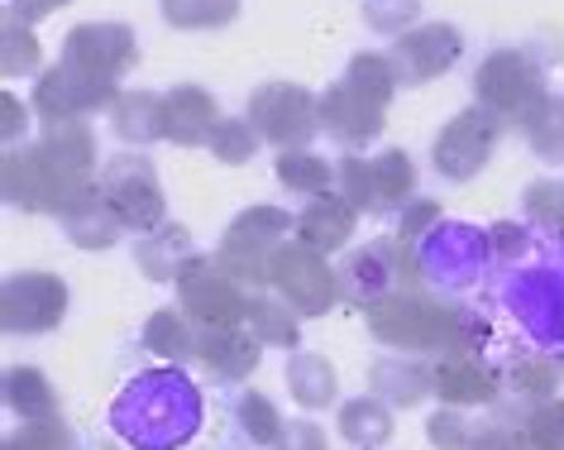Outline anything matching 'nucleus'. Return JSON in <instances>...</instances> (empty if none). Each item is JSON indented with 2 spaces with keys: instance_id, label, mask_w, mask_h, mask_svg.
<instances>
[{
  "instance_id": "2",
  "label": "nucleus",
  "mask_w": 564,
  "mask_h": 450,
  "mask_svg": "<svg viewBox=\"0 0 564 450\" xmlns=\"http://www.w3.org/2000/svg\"><path fill=\"white\" fill-rule=\"evenodd\" d=\"M206 427V393L177 364L124 378L106 407V431L124 450H187Z\"/></svg>"
},
{
  "instance_id": "3",
  "label": "nucleus",
  "mask_w": 564,
  "mask_h": 450,
  "mask_svg": "<svg viewBox=\"0 0 564 450\" xmlns=\"http://www.w3.org/2000/svg\"><path fill=\"white\" fill-rule=\"evenodd\" d=\"M492 264V231L469 221H441L416 240L421 278L445 298H474Z\"/></svg>"
},
{
  "instance_id": "1",
  "label": "nucleus",
  "mask_w": 564,
  "mask_h": 450,
  "mask_svg": "<svg viewBox=\"0 0 564 450\" xmlns=\"http://www.w3.org/2000/svg\"><path fill=\"white\" fill-rule=\"evenodd\" d=\"M484 335L512 355H564V235L550 225H492V264L484 288Z\"/></svg>"
}]
</instances>
